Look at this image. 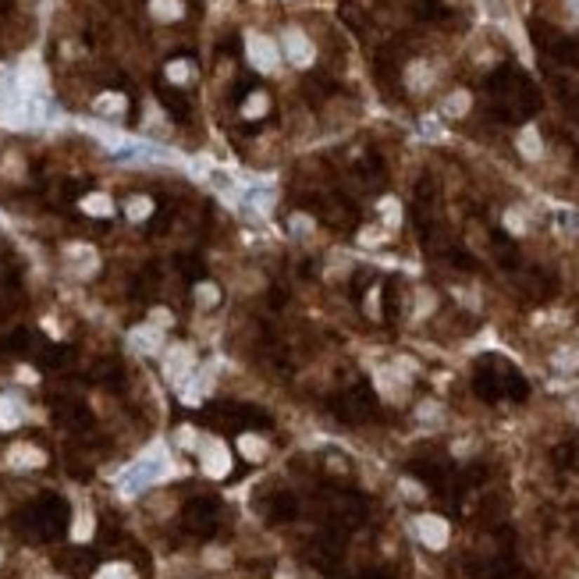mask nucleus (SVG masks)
I'll return each mask as SVG.
<instances>
[{
  "label": "nucleus",
  "mask_w": 579,
  "mask_h": 579,
  "mask_svg": "<svg viewBox=\"0 0 579 579\" xmlns=\"http://www.w3.org/2000/svg\"><path fill=\"white\" fill-rule=\"evenodd\" d=\"M167 470H171V462H167L164 448H153V451H146L142 458H135L132 466L121 473L118 491H121V494H142L146 487L160 484V480L167 477Z\"/></svg>",
  "instance_id": "1"
},
{
  "label": "nucleus",
  "mask_w": 579,
  "mask_h": 579,
  "mask_svg": "<svg viewBox=\"0 0 579 579\" xmlns=\"http://www.w3.org/2000/svg\"><path fill=\"white\" fill-rule=\"evenodd\" d=\"M199 462H203V473L206 477H227V470H231V455H227V448L220 444V441H203L199 444Z\"/></svg>",
  "instance_id": "2"
},
{
  "label": "nucleus",
  "mask_w": 579,
  "mask_h": 579,
  "mask_svg": "<svg viewBox=\"0 0 579 579\" xmlns=\"http://www.w3.org/2000/svg\"><path fill=\"white\" fill-rule=\"evenodd\" d=\"M416 537L430 547V551H441L448 544V523L441 515H420L416 519Z\"/></svg>",
  "instance_id": "3"
},
{
  "label": "nucleus",
  "mask_w": 579,
  "mask_h": 579,
  "mask_svg": "<svg viewBox=\"0 0 579 579\" xmlns=\"http://www.w3.org/2000/svg\"><path fill=\"white\" fill-rule=\"evenodd\" d=\"M192 349L189 345H171V352H167V359H164V373L171 377V380H185L189 373H192Z\"/></svg>",
  "instance_id": "4"
},
{
  "label": "nucleus",
  "mask_w": 579,
  "mask_h": 579,
  "mask_svg": "<svg viewBox=\"0 0 579 579\" xmlns=\"http://www.w3.org/2000/svg\"><path fill=\"white\" fill-rule=\"evenodd\" d=\"M249 61H253L260 72H270V68L277 65V50H274V43L263 39V36H249Z\"/></svg>",
  "instance_id": "5"
},
{
  "label": "nucleus",
  "mask_w": 579,
  "mask_h": 579,
  "mask_svg": "<svg viewBox=\"0 0 579 579\" xmlns=\"http://www.w3.org/2000/svg\"><path fill=\"white\" fill-rule=\"evenodd\" d=\"M128 345H132V352H142V356L160 352V345H164V331H157V327H135V331H132V338H128Z\"/></svg>",
  "instance_id": "6"
},
{
  "label": "nucleus",
  "mask_w": 579,
  "mask_h": 579,
  "mask_svg": "<svg viewBox=\"0 0 579 579\" xmlns=\"http://www.w3.org/2000/svg\"><path fill=\"white\" fill-rule=\"evenodd\" d=\"M284 43H288V57H292L295 65H310V61H313V46H310V39H306V36H299V32H288V36H284Z\"/></svg>",
  "instance_id": "7"
},
{
  "label": "nucleus",
  "mask_w": 579,
  "mask_h": 579,
  "mask_svg": "<svg viewBox=\"0 0 579 579\" xmlns=\"http://www.w3.org/2000/svg\"><path fill=\"white\" fill-rule=\"evenodd\" d=\"M18 420H22V405H18V398L0 394V427L11 430V427H18Z\"/></svg>",
  "instance_id": "8"
},
{
  "label": "nucleus",
  "mask_w": 579,
  "mask_h": 579,
  "mask_svg": "<svg viewBox=\"0 0 579 579\" xmlns=\"http://www.w3.org/2000/svg\"><path fill=\"white\" fill-rule=\"evenodd\" d=\"M11 466H18V470L43 466V451H36V448H29V444H18V448L11 451Z\"/></svg>",
  "instance_id": "9"
},
{
  "label": "nucleus",
  "mask_w": 579,
  "mask_h": 579,
  "mask_svg": "<svg viewBox=\"0 0 579 579\" xmlns=\"http://www.w3.org/2000/svg\"><path fill=\"white\" fill-rule=\"evenodd\" d=\"M239 451H242L246 458L260 462V458L267 455V441H263V437H256V434H242V437H239Z\"/></svg>",
  "instance_id": "10"
},
{
  "label": "nucleus",
  "mask_w": 579,
  "mask_h": 579,
  "mask_svg": "<svg viewBox=\"0 0 579 579\" xmlns=\"http://www.w3.org/2000/svg\"><path fill=\"white\" fill-rule=\"evenodd\" d=\"M554 366H558V370H575V366H579V349H575V345H568V349H558V352H554Z\"/></svg>",
  "instance_id": "11"
},
{
  "label": "nucleus",
  "mask_w": 579,
  "mask_h": 579,
  "mask_svg": "<svg viewBox=\"0 0 579 579\" xmlns=\"http://www.w3.org/2000/svg\"><path fill=\"white\" fill-rule=\"evenodd\" d=\"M153 15H160V18H167V22H175V18L182 15V4H178V0H153Z\"/></svg>",
  "instance_id": "12"
},
{
  "label": "nucleus",
  "mask_w": 579,
  "mask_h": 579,
  "mask_svg": "<svg viewBox=\"0 0 579 579\" xmlns=\"http://www.w3.org/2000/svg\"><path fill=\"white\" fill-rule=\"evenodd\" d=\"M72 537H75V540H89V537H93V515H89V512H79L75 526H72Z\"/></svg>",
  "instance_id": "13"
},
{
  "label": "nucleus",
  "mask_w": 579,
  "mask_h": 579,
  "mask_svg": "<svg viewBox=\"0 0 579 579\" xmlns=\"http://www.w3.org/2000/svg\"><path fill=\"white\" fill-rule=\"evenodd\" d=\"M82 210H86V213L107 217V213H110V199H107V196H86V199H82Z\"/></svg>",
  "instance_id": "14"
},
{
  "label": "nucleus",
  "mask_w": 579,
  "mask_h": 579,
  "mask_svg": "<svg viewBox=\"0 0 579 579\" xmlns=\"http://www.w3.org/2000/svg\"><path fill=\"white\" fill-rule=\"evenodd\" d=\"M519 149H523L526 157H540V139H537L533 128H526L523 135H519Z\"/></svg>",
  "instance_id": "15"
},
{
  "label": "nucleus",
  "mask_w": 579,
  "mask_h": 579,
  "mask_svg": "<svg viewBox=\"0 0 579 579\" xmlns=\"http://www.w3.org/2000/svg\"><path fill=\"white\" fill-rule=\"evenodd\" d=\"M167 75H171V82H189L192 79V65L189 61H171L167 65Z\"/></svg>",
  "instance_id": "16"
},
{
  "label": "nucleus",
  "mask_w": 579,
  "mask_h": 579,
  "mask_svg": "<svg viewBox=\"0 0 579 579\" xmlns=\"http://www.w3.org/2000/svg\"><path fill=\"white\" fill-rule=\"evenodd\" d=\"M196 299H199V306H217V299H220V292H217V284H199L196 288Z\"/></svg>",
  "instance_id": "17"
},
{
  "label": "nucleus",
  "mask_w": 579,
  "mask_h": 579,
  "mask_svg": "<svg viewBox=\"0 0 579 579\" xmlns=\"http://www.w3.org/2000/svg\"><path fill=\"white\" fill-rule=\"evenodd\" d=\"M96 579H132V572H128V565H103L96 572Z\"/></svg>",
  "instance_id": "18"
},
{
  "label": "nucleus",
  "mask_w": 579,
  "mask_h": 579,
  "mask_svg": "<svg viewBox=\"0 0 579 579\" xmlns=\"http://www.w3.org/2000/svg\"><path fill=\"white\" fill-rule=\"evenodd\" d=\"M146 213H149V199H132V203H128V217H132V220H142Z\"/></svg>",
  "instance_id": "19"
},
{
  "label": "nucleus",
  "mask_w": 579,
  "mask_h": 579,
  "mask_svg": "<svg viewBox=\"0 0 579 579\" xmlns=\"http://www.w3.org/2000/svg\"><path fill=\"white\" fill-rule=\"evenodd\" d=\"M125 107V100L121 96H114V93H107V96H100V110H107V114H114V110H121Z\"/></svg>",
  "instance_id": "20"
},
{
  "label": "nucleus",
  "mask_w": 579,
  "mask_h": 579,
  "mask_svg": "<svg viewBox=\"0 0 579 579\" xmlns=\"http://www.w3.org/2000/svg\"><path fill=\"white\" fill-rule=\"evenodd\" d=\"M462 110H466V93H455L448 100V114H462Z\"/></svg>",
  "instance_id": "21"
},
{
  "label": "nucleus",
  "mask_w": 579,
  "mask_h": 579,
  "mask_svg": "<svg viewBox=\"0 0 579 579\" xmlns=\"http://www.w3.org/2000/svg\"><path fill=\"white\" fill-rule=\"evenodd\" d=\"M178 444H182V448H196V430H192V427H182V430H178Z\"/></svg>",
  "instance_id": "22"
},
{
  "label": "nucleus",
  "mask_w": 579,
  "mask_h": 579,
  "mask_svg": "<svg viewBox=\"0 0 579 579\" xmlns=\"http://www.w3.org/2000/svg\"><path fill=\"white\" fill-rule=\"evenodd\" d=\"M263 103H267V100H263V93H256V96L249 100V107H246V114H249V118H253V114H263Z\"/></svg>",
  "instance_id": "23"
},
{
  "label": "nucleus",
  "mask_w": 579,
  "mask_h": 579,
  "mask_svg": "<svg viewBox=\"0 0 579 579\" xmlns=\"http://www.w3.org/2000/svg\"><path fill=\"white\" fill-rule=\"evenodd\" d=\"M153 320H157V324H171V313H164V310H157V313H153Z\"/></svg>",
  "instance_id": "24"
},
{
  "label": "nucleus",
  "mask_w": 579,
  "mask_h": 579,
  "mask_svg": "<svg viewBox=\"0 0 579 579\" xmlns=\"http://www.w3.org/2000/svg\"><path fill=\"white\" fill-rule=\"evenodd\" d=\"M568 224H572V227L579 231V213H568Z\"/></svg>",
  "instance_id": "25"
},
{
  "label": "nucleus",
  "mask_w": 579,
  "mask_h": 579,
  "mask_svg": "<svg viewBox=\"0 0 579 579\" xmlns=\"http://www.w3.org/2000/svg\"><path fill=\"white\" fill-rule=\"evenodd\" d=\"M572 11H575V15H579V0H572Z\"/></svg>",
  "instance_id": "26"
}]
</instances>
